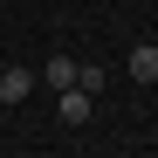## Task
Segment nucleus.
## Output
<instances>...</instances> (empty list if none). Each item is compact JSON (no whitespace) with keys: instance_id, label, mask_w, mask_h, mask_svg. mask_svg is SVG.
I'll list each match as a JSON object with an SVG mask.
<instances>
[{"instance_id":"obj_1","label":"nucleus","mask_w":158,"mask_h":158,"mask_svg":"<svg viewBox=\"0 0 158 158\" xmlns=\"http://www.w3.org/2000/svg\"><path fill=\"white\" fill-rule=\"evenodd\" d=\"M131 83H158V41H138V48H131Z\"/></svg>"},{"instance_id":"obj_4","label":"nucleus","mask_w":158,"mask_h":158,"mask_svg":"<svg viewBox=\"0 0 158 158\" xmlns=\"http://www.w3.org/2000/svg\"><path fill=\"white\" fill-rule=\"evenodd\" d=\"M28 89H35V76H28V69H7V76H0V103H21Z\"/></svg>"},{"instance_id":"obj_5","label":"nucleus","mask_w":158,"mask_h":158,"mask_svg":"<svg viewBox=\"0 0 158 158\" xmlns=\"http://www.w3.org/2000/svg\"><path fill=\"white\" fill-rule=\"evenodd\" d=\"M103 83H110V76H103V69H89V62H76V89H83V96H96Z\"/></svg>"},{"instance_id":"obj_3","label":"nucleus","mask_w":158,"mask_h":158,"mask_svg":"<svg viewBox=\"0 0 158 158\" xmlns=\"http://www.w3.org/2000/svg\"><path fill=\"white\" fill-rule=\"evenodd\" d=\"M55 110H62V124H89V96H83V89L69 83V89H62V103H55Z\"/></svg>"},{"instance_id":"obj_2","label":"nucleus","mask_w":158,"mask_h":158,"mask_svg":"<svg viewBox=\"0 0 158 158\" xmlns=\"http://www.w3.org/2000/svg\"><path fill=\"white\" fill-rule=\"evenodd\" d=\"M41 83H48V89H69V83H76V55H48V62H41Z\"/></svg>"}]
</instances>
